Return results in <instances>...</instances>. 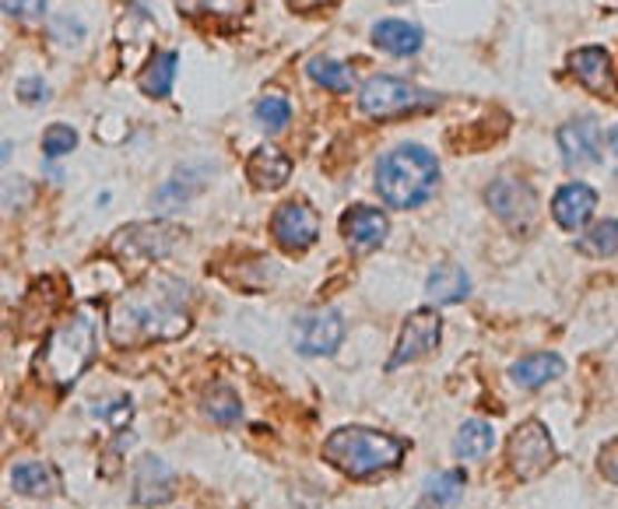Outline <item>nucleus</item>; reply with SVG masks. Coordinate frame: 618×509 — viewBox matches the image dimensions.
<instances>
[{
    "mask_svg": "<svg viewBox=\"0 0 618 509\" xmlns=\"http://www.w3.org/2000/svg\"><path fill=\"white\" fill-rule=\"evenodd\" d=\"M194 288L183 277H148L127 288L109 310V337L120 349L176 341L194 327Z\"/></svg>",
    "mask_w": 618,
    "mask_h": 509,
    "instance_id": "1",
    "label": "nucleus"
},
{
    "mask_svg": "<svg viewBox=\"0 0 618 509\" xmlns=\"http://www.w3.org/2000/svg\"><path fill=\"white\" fill-rule=\"evenodd\" d=\"M96 349H99L96 313H91V306H85L46 334L42 349L32 362L36 376L57 390L75 386L85 376V369L91 365V359H96Z\"/></svg>",
    "mask_w": 618,
    "mask_h": 509,
    "instance_id": "2",
    "label": "nucleus"
},
{
    "mask_svg": "<svg viewBox=\"0 0 618 509\" xmlns=\"http://www.w3.org/2000/svg\"><path fill=\"white\" fill-rule=\"evenodd\" d=\"M436 187L440 161L422 145H398L376 161V190L398 212H411V207L425 204Z\"/></svg>",
    "mask_w": 618,
    "mask_h": 509,
    "instance_id": "3",
    "label": "nucleus"
},
{
    "mask_svg": "<svg viewBox=\"0 0 618 509\" xmlns=\"http://www.w3.org/2000/svg\"><path fill=\"white\" fill-rule=\"evenodd\" d=\"M324 460L341 474L355 481H365L373 474L394 471L404 460V443L386 432L365 429V425H345L327 435L324 443Z\"/></svg>",
    "mask_w": 618,
    "mask_h": 509,
    "instance_id": "4",
    "label": "nucleus"
},
{
    "mask_svg": "<svg viewBox=\"0 0 618 509\" xmlns=\"http://www.w3.org/2000/svg\"><path fill=\"white\" fill-rule=\"evenodd\" d=\"M183 243H187V233L173 222H134L109 239V249L112 257L130 267H148L155 261L173 257Z\"/></svg>",
    "mask_w": 618,
    "mask_h": 509,
    "instance_id": "5",
    "label": "nucleus"
},
{
    "mask_svg": "<svg viewBox=\"0 0 618 509\" xmlns=\"http://www.w3.org/2000/svg\"><path fill=\"white\" fill-rule=\"evenodd\" d=\"M436 102H440L436 91H425V88L411 85L404 78H394V75H373L359 91V109L373 120L404 117V112H411V109H425Z\"/></svg>",
    "mask_w": 618,
    "mask_h": 509,
    "instance_id": "6",
    "label": "nucleus"
},
{
    "mask_svg": "<svg viewBox=\"0 0 618 509\" xmlns=\"http://www.w3.org/2000/svg\"><path fill=\"white\" fill-rule=\"evenodd\" d=\"M507 464L520 481H534L556 464V443L541 422H520L507 443Z\"/></svg>",
    "mask_w": 618,
    "mask_h": 509,
    "instance_id": "7",
    "label": "nucleus"
},
{
    "mask_svg": "<svg viewBox=\"0 0 618 509\" xmlns=\"http://www.w3.org/2000/svg\"><path fill=\"white\" fill-rule=\"evenodd\" d=\"M485 204L499 222H507L517 233H531V225L538 222V194L520 176L492 179L485 187Z\"/></svg>",
    "mask_w": 618,
    "mask_h": 509,
    "instance_id": "8",
    "label": "nucleus"
},
{
    "mask_svg": "<svg viewBox=\"0 0 618 509\" xmlns=\"http://www.w3.org/2000/svg\"><path fill=\"white\" fill-rule=\"evenodd\" d=\"M345 341V316L337 310H310L295 316L292 327V344L295 352L306 359H320V355H334Z\"/></svg>",
    "mask_w": 618,
    "mask_h": 509,
    "instance_id": "9",
    "label": "nucleus"
},
{
    "mask_svg": "<svg viewBox=\"0 0 618 509\" xmlns=\"http://www.w3.org/2000/svg\"><path fill=\"white\" fill-rule=\"evenodd\" d=\"M440 337H443V316H440V310H419V313H411L404 320L401 337L394 344L391 359H386V369H401L408 362L432 355V352H436Z\"/></svg>",
    "mask_w": 618,
    "mask_h": 509,
    "instance_id": "10",
    "label": "nucleus"
},
{
    "mask_svg": "<svg viewBox=\"0 0 618 509\" xmlns=\"http://www.w3.org/2000/svg\"><path fill=\"white\" fill-rule=\"evenodd\" d=\"M271 233L285 249L303 253L320 239V215L303 200H288L271 215Z\"/></svg>",
    "mask_w": 618,
    "mask_h": 509,
    "instance_id": "11",
    "label": "nucleus"
},
{
    "mask_svg": "<svg viewBox=\"0 0 618 509\" xmlns=\"http://www.w3.org/2000/svg\"><path fill=\"white\" fill-rule=\"evenodd\" d=\"M386 233H391V222H386L380 207L352 204L349 212L341 215V236H345L352 253H373L376 246H383Z\"/></svg>",
    "mask_w": 618,
    "mask_h": 509,
    "instance_id": "12",
    "label": "nucleus"
},
{
    "mask_svg": "<svg viewBox=\"0 0 618 509\" xmlns=\"http://www.w3.org/2000/svg\"><path fill=\"white\" fill-rule=\"evenodd\" d=\"M559 151L569 169H587L601 161V137H598V120L594 117H577L559 127Z\"/></svg>",
    "mask_w": 618,
    "mask_h": 509,
    "instance_id": "13",
    "label": "nucleus"
},
{
    "mask_svg": "<svg viewBox=\"0 0 618 509\" xmlns=\"http://www.w3.org/2000/svg\"><path fill=\"white\" fill-rule=\"evenodd\" d=\"M63 295L67 288L60 285V277H42V282H36L26 295V306H21V331L39 334L50 327L63 306Z\"/></svg>",
    "mask_w": 618,
    "mask_h": 509,
    "instance_id": "14",
    "label": "nucleus"
},
{
    "mask_svg": "<svg viewBox=\"0 0 618 509\" xmlns=\"http://www.w3.org/2000/svg\"><path fill=\"white\" fill-rule=\"evenodd\" d=\"M176 492V478L173 468L163 457L145 453L137 460V474H134V502L137 506H163Z\"/></svg>",
    "mask_w": 618,
    "mask_h": 509,
    "instance_id": "15",
    "label": "nucleus"
},
{
    "mask_svg": "<svg viewBox=\"0 0 618 509\" xmlns=\"http://www.w3.org/2000/svg\"><path fill=\"white\" fill-rule=\"evenodd\" d=\"M594 212H598V190L587 187V183H566L552 197V218L569 233L583 228Z\"/></svg>",
    "mask_w": 618,
    "mask_h": 509,
    "instance_id": "16",
    "label": "nucleus"
},
{
    "mask_svg": "<svg viewBox=\"0 0 618 509\" xmlns=\"http://www.w3.org/2000/svg\"><path fill=\"white\" fill-rule=\"evenodd\" d=\"M566 71L573 75L580 85H587L590 91H601V96H608L611 85H615L611 57H608V50H601V46H583V50L569 53Z\"/></svg>",
    "mask_w": 618,
    "mask_h": 509,
    "instance_id": "17",
    "label": "nucleus"
},
{
    "mask_svg": "<svg viewBox=\"0 0 618 509\" xmlns=\"http://www.w3.org/2000/svg\"><path fill=\"white\" fill-rule=\"evenodd\" d=\"M246 176H249V183H254L257 190H278V187H285L288 176H292V158L282 148L264 145V148H257L254 155H249Z\"/></svg>",
    "mask_w": 618,
    "mask_h": 509,
    "instance_id": "18",
    "label": "nucleus"
},
{
    "mask_svg": "<svg viewBox=\"0 0 618 509\" xmlns=\"http://www.w3.org/2000/svg\"><path fill=\"white\" fill-rule=\"evenodd\" d=\"M425 292L432 303H443V306H453V303H464L471 295V277L461 264L453 261H443L429 271V282H425Z\"/></svg>",
    "mask_w": 618,
    "mask_h": 509,
    "instance_id": "19",
    "label": "nucleus"
},
{
    "mask_svg": "<svg viewBox=\"0 0 618 509\" xmlns=\"http://www.w3.org/2000/svg\"><path fill=\"white\" fill-rule=\"evenodd\" d=\"M212 169L208 166H179L163 187L155 194V207H179L187 204L190 197H197L204 187H208Z\"/></svg>",
    "mask_w": 618,
    "mask_h": 509,
    "instance_id": "20",
    "label": "nucleus"
},
{
    "mask_svg": "<svg viewBox=\"0 0 618 509\" xmlns=\"http://www.w3.org/2000/svg\"><path fill=\"white\" fill-rule=\"evenodd\" d=\"M373 42L380 46L383 53H391V57H411V53H419L422 50V29L419 26H411V21H401V18H383L373 26Z\"/></svg>",
    "mask_w": 618,
    "mask_h": 509,
    "instance_id": "21",
    "label": "nucleus"
},
{
    "mask_svg": "<svg viewBox=\"0 0 618 509\" xmlns=\"http://www.w3.org/2000/svg\"><path fill=\"white\" fill-rule=\"evenodd\" d=\"M8 478H11V489L29 499H46L60 489V474L50 464H42V460H18Z\"/></svg>",
    "mask_w": 618,
    "mask_h": 509,
    "instance_id": "22",
    "label": "nucleus"
},
{
    "mask_svg": "<svg viewBox=\"0 0 618 509\" xmlns=\"http://www.w3.org/2000/svg\"><path fill=\"white\" fill-rule=\"evenodd\" d=\"M562 369H566V362L556 352H538V355H528V359H520L517 365H510V380L523 390H538L545 383L559 380Z\"/></svg>",
    "mask_w": 618,
    "mask_h": 509,
    "instance_id": "23",
    "label": "nucleus"
},
{
    "mask_svg": "<svg viewBox=\"0 0 618 509\" xmlns=\"http://www.w3.org/2000/svg\"><path fill=\"white\" fill-rule=\"evenodd\" d=\"M176 67H179V53H173V50L155 53L145 63V71H141V78H137V85H141L145 96L166 99L169 91H173V81H176Z\"/></svg>",
    "mask_w": 618,
    "mask_h": 509,
    "instance_id": "24",
    "label": "nucleus"
},
{
    "mask_svg": "<svg viewBox=\"0 0 618 509\" xmlns=\"http://www.w3.org/2000/svg\"><path fill=\"white\" fill-rule=\"evenodd\" d=\"M306 75L324 85L327 91H349L355 85V67L345 60H334V57H313L306 60Z\"/></svg>",
    "mask_w": 618,
    "mask_h": 509,
    "instance_id": "25",
    "label": "nucleus"
},
{
    "mask_svg": "<svg viewBox=\"0 0 618 509\" xmlns=\"http://www.w3.org/2000/svg\"><path fill=\"white\" fill-rule=\"evenodd\" d=\"M453 450L461 460H468V464L471 460H482L492 450V425L482 422V419L464 422L461 432H457V439H453Z\"/></svg>",
    "mask_w": 618,
    "mask_h": 509,
    "instance_id": "26",
    "label": "nucleus"
},
{
    "mask_svg": "<svg viewBox=\"0 0 618 509\" xmlns=\"http://www.w3.org/2000/svg\"><path fill=\"white\" fill-rule=\"evenodd\" d=\"M204 414H208L212 422L218 425H236L243 419V401L233 393V386H212L208 393H204V401H200Z\"/></svg>",
    "mask_w": 618,
    "mask_h": 509,
    "instance_id": "27",
    "label": "nucleus"
},
{
    "mask_svg": "<svg viewBox=\"0 0 618 509\" xmlns=\"http://www.w3.org/2000/svg\"><path fill=\"white\" fill-rule=\"evenodd\" d=\"M254 0H179L183 14L190 18H222V21H239L249 14Z\"/></svg>",
    "mask_w": 618,
    "mask_h": 509,
    "instance_id": "28",
    "label": "nucleus"
},
{
    "mask_svg": "<svg viewBox=\"0 0 618 509\" xmlns=\"http://www.w3.org/2000/svg\"><path fill=\"white\" fill-rule=\"evenodd\" d=\"M464 496V474L461 471H440L425 481L422 489V499L432 502V506H450Z\"/></svg>",
    "mask_w": 618,
    "mask_h": 509,
    "instance_id": "29",
    "label": "nucleus"
},
{
    "mask_svg": "<svg viewBox=\"0 0 618 509\" xmlns=\"http://www.w3.org/2000/svg\"><path fill=\"white\" fill-rule=\"evenodd\" d=\"M577 249L587 253V257H611V253H618V222L590 225V233L580 236Z\"/></svg>",
    "mask_w": 618,
    "mask_h": 509,
    "instance_id": "30",
    "label": "nucleus"
},
{
    "mask_svg": "<svg viewBox=\"0 0 618 509\" xmlns=\"http://www.w3.org/2000/svg\"><path fill=\"white\" fill-rule=\"evenodd\" d=\"M288 120H292V106H288L285 96H264V99L257 102V124H261L264 130L278 134V130L288 127Z\"/></svg>",
    "mask_w": 618,
    "mask_h": 509,
    "instance_id": "31",
    "label": "nucleus"
},
{
    "mask_svg": "<svg viewBox=\"0 0 618 509\" xmlns=\"http://www.w3.org/2000/svg\"><path fill=\"white\" fill-rule=\"evenodd\" d=\"M78 148V130L75 127H67V124H53L50 130L42 134V151L46 155H67V151H75Z\"/></svg>",
    "mask_w": 618,
    "mask_h": 509,
    "instance_id": "32",
    "label": "nucleus"
},
{
    "mask_svg": "<svg viewBox=\"0 0 618 509\" xmlns=\"http://www.w3.org/2000/svg\"><path fill=\"white\" fill-rule=\"evenodd\" d=\"M99 414L102 422H109L112 429H127V422H130V414H134V404H130V398H109V401H102V404H96L91 408Z\"/></svg>",
    "mask_w": 618,
    "mask_h": 509,
    "instance_id": "33",
    "label": "nucleus"
},
{
    "mask_svg": "<svg viewBox=\"0 0 618 509\" xmlns=\"http://www.w3.org/2000/svg\"><path fill=\"white\" fill-rule=\"evenodd\" d=\"M598 471H601L605 481L618 484V439H608V443L601 447V453H598Z\"/></svg>",
    "mask_w": 618,
    "mask_h": 509,
    "instance_id": "34",
    "label": "nucleus"
},
{
    "mask_svg": "<svg viewBox=\"0 0 618 509\" xmlns=\"http://www.w3.org/2000/svg\"><path fill=\"white\" fill-rule=\"evenodd\" d=\"M4 11L11 18H21V21H32L46 11V0H4Z\"/></svg>",
    "mask_w": 618,
    "mask_h": 509,
    "instance_id": "35",
    "label": "nucleus"
},
{
    "mask_svg": "<svg viewBox=\"0 0 618 509\" xmlns=\"http://www.w3.org/2000/svg\"><path fill=\"white\" fill-rule=\"evenodd\" d=\"M46 96H50V88H46L39 78H32V81L26 78V81L18 85V99H21V102H42Z\"/></svg>",
    "mask_w": 618,
    "mask_h": 509,
    "instance_id": "36",
    "label": "nucleus"
},
{
    "mask_svg": "<svg viewBox=\"0 0 618 509\" xmlns=\"http://www.w3.org/2000/svg\"><path fill=\"white\" fill-rule=\"evenodd\" d=\"M608 148H611V151L618 155V124H615V127L608 130Z\"/></svg>",
    "mask_w": 618,
    "mask_h": 509,
    "instance_id": "37",
    "label": "nucleus"
},
{
    "mask_svg": "<svg viewBox=\"0 0 618 509\" xmlns=\"http://www.w3.org/2000/svg\"><path fill=\"white\" fill-rule=\"evenodd\" d=\"M295 8H310V4H324V0H292Z\"/></svg>",
    "mask_w": 618,
    "mask_h": 509,
    "instance_id": "38",
    "label": "nucleus"
}]
</instances>
